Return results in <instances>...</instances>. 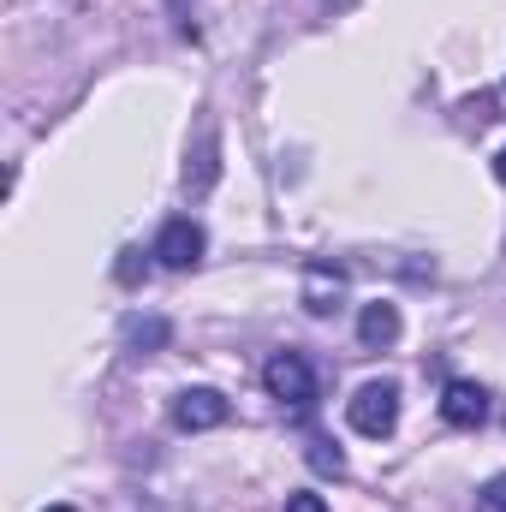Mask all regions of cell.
I'll return each mask as SVG.
<instances>
[{"instance_id":"obj_7","label":"cell","mask_w":506,"mask_h":512,"mask_svg":"<svg viewBox=\"0 0 506 512\" xmlns=\"http://www.w3.org/2000/svg\"><path fill=\"white\" fill-rule=\"evenodd\" d=\"M441 417H447L453 429H477V423L489 417V393L477 382H447L441 387Z\"/></svg>"},{"instance_id":"obj_10","label":"cell","mask_w":506,"mask_h":512,"mask_svg":"<svg viewBox=\"0 0 506 512\" xmlns=\"http://www.w3.org/2000/svg\"><path fill=\"white\" fill-rule=\"evenodd\" d=\"M310 465H316V471H322V477H346V459H340V447H328V441H322V435H316V441H310Z\"/></svg>"},{"instance_id":"obj_6","label":"cell","mask_w":506,"mask_h":512,"mask_svg":"<svg viewBox=\"0 0 506 512\" xmlns=\"http://www.w3.org/2000/svg\"><path fill=\"white\" fill-rule=\"evenodd\" d=\"M215 179H221V137H215V126L203 120L197 143H191V155H185V191H191V197H209Z\"/></svg>"},{"instance_id":"obj_11","label":"cell","mask_w":506,"mask_h":512,"mask_svg":"<svg viewBox=\"0 0 506 512\" xmlns=\"http://www.w3.org/2000/svg\"><path fill=\"white\" fill-rule=\"evenodd\" d=\"M477 512H506V471L483 483V495H477Z\"/></svg>"},{"instance_id":"obj_14","label":"cell","mask_w":506,"mask_h":512,"mask_svg":"<svg viewBox=\"0 0 506 512\" xmlns=\"http://www.w3.org/2000/svg\"><path fill=\"white\" fill-rule=\"evenodd\" d=\"M286 512H328V501H322V495H292Z\"/></svg>"},{"instance_id":"obj_3","label":"cell","mask_w":506,"mask_h":512,"mask_svg":"<svg viewBox=\"0 0 506 512\" xmlns=\"http://www.w3.org/2000/svg\"><path fill=\"white\" fill-rule=\"evenodd\" d=\"M227 417H233V405H227V393H215V387H185V393L173 399V423H179L185 435L221 429Z\"/></svg>"},{"instance_id":"obj_17","label":"cell","mask_w":506,"mask_h":512,"mask_svg":"<svg viewBox=\"0 0 506 512\" xmlns=\"http://www.w3.org/2000/svg\"><path fill=\"white\" fill-rule=\"evenodd\" d=\"M48 512H78V507H48Z\"/></svg>"},{"instance_id":"obj_12","label":"cell","mask_w":506,"mask_h":512,"mask_svg":"<svg viewBox=\"0 0 506 512\" xmlns=\"http://www.w3.org/2000/svg\"><path fill=\"white\" fill-rule=\"evenodd\" d=\"M114 274H120V286H137L143 280V251H120V268Z\"/></svg>"},{"instance_id":"obj_13","label":"cell","mask_w":506,"mask_h":512,"mask_svg":"<svg viewBox=\"0 0 506 512\" xmlns=\"http://www.w3.org/2000/svg\"><path fill=\"white\" fill-rule=\"evenodd\" d=\"M465 114H471L477 126H489V120H495V102H489V96H471V102H465Z\"/></svg>"},{"instance_id":"obj_5","label":"cell","mask_w":506,"mask_h":512,"mask_svg":"<svg viewBox=\"0 0 506 512\" xmlns=\"http://www.w3.org/2000/svg\"><path fill=\"white\" fill-rule=\"evenodd\" d=\"M340 298H346V268L340 262H304V310L310 316H334L340 310Z\"/></svg>"},{"instance_id":"obj_15","label":"cell","mask_w":506,"mask_h":512,"mask_svg":"<svg viewBox=\"0 0 506 512\" xmlns=\"http://www.w3.org/2000/svg\"><path fill=\"white\" fill-rule=\"evenodd\" d=\"M495 179H501V185H506V149H501V155H495Z\"/></svg>"},{"instance_id":"obj_8","label":"cell","mask_w":506,"mask_h":512,"mask_svg":"<svg viewBox=\"0 0 506 512\" xmlns=\"http://www.w3.org/2000/svg\"><path fill=\"white\" fill-rule=\"evenodd\" d=\"M358 340L381 352V346H393L399 340V310L393 304H364V316H358Z\"/></svg>"},{"instance_id":"obj_2","label":"cell","mask_w":506,"mask_h":512,"mask_svg":"<svg viewBox=\"0 0 506 512\" xmlns=\"http://www.w3.org/2000/svg\"><path fill=\"white\" fill-rule=\"evenodd\" d=\"M262 387H268L280 405H310V399H316V376H310V364H304L298 352H274L268 370H262Z\"/></svg>"},{"instance_id":"obj_4","label":"cell","mask_w":506,"mask_h":512,"mask_svg":"<svg viewBox=\"0 0 506 512\" xmlns=\"http://www.w3.org/2000/svg\"><path fill=\"white\" fill-rule=\"evenodd\" d=\"M209 251V239H203V227L191 221V215H179V221H167L161 227V239H155V256H161V268H197Z\"/></svg>"},{"instance_id":"obj_1","label":"cell","mask_w":506,"mask_h":512,"mask_svg":"<svg viewBox=\"0 0 506 512\" xmlns=\"http://www.w3.org/2000/svg\"><path fill=\"white\" fill-rule=\"evenodd\" d=\"M346 417H352L358 435L387 441V435L399 429V382H364L352 399H346Z\"/></svg>"},{"instance_id":"obj_16","label":"cell","mask_w":506,"mask_h":512,"mask_svg":"<svg viewBox=\"0 0 506 512\" xmlns=\"http://www.w3.org/2000/svg\"><path fill=\"white\" fill-rule=\"evenodd\" d=\"M328 6H334V12H352V6H358V0H328Z\"/></svg>"},{"instance_id":"obj_9","label":"cell","mask_w":506,"mask_h":512,"mask_svg":"<svg viewBox=\"0 0 506 512\" xmlns=\"http://www.w3.org/2000/svg\"><path fill=\"white\" fill-rule=\"evenodd\" d=\"M120 334H126V346H131V352H161L173 328H167L161 316H126V328H120Z\"/></svg>"}]
</instances>
